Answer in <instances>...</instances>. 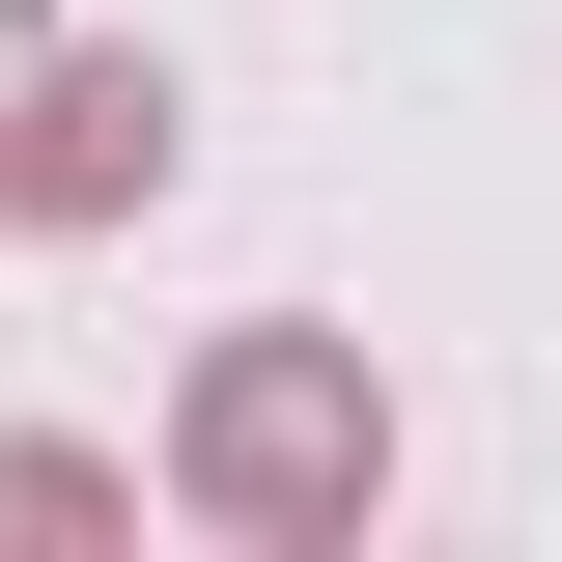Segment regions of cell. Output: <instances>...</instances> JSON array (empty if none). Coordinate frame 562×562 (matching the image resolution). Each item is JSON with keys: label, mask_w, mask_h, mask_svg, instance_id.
Listing matches in <instances>:
<instances>
[{"label": "cell", "mask_w": 562, "mask_h": 562, "mask_svg": "<svg viewBox=\"0 0 562 562\" xmlns=\"http://www.w3.org/2000/svg\"><path fill=\"white\" fill-rule=\"evenodd\" d=\"M169 506H198V535H254V562H338L366 506H394V366L310 338V310L198 338V366H169Z\"/></svg>", "instance_id": "1"}, {"label": "cell", "mask_w": 562, "mask_h": 562, "mask_svg": "<svg viewBox=\"0 0 562 562\" xmlns=\"http://www.w3.org/2000/svg\"><path fill=\"white\" fill-rule=\"evenodd\" d=\"M0 169H29V225H140L169 169H198V85L113 57V29H57V57H29V113H0Z\"/></svg>", "instance_id": "2"}, {"label": "cell", "mask_w": 562, "mask_h": 562, "mask_svg": "<svg viewBox=\"0 0 562 562\" xmlns=\"http://www.w3.org/2000/svg\"><path fill=\"white\" fill-rule=\"evenodd\" d=\"M85 535H140V479L57 450V422H0V562H85Z\"/></svg>", "instance_id": "3"}, {"label": "cell", "mask_w": 562, "mask_h": 562, "mask_svg": "<svg viewBox=\"0 0 562 562\" xmlns=\"http://www.w3.org/2000/svg\"><path fill=\"white\" fill-rule=\"evenodd\" d=\"M0 254H29V169H0Z\"/></svg>", "instance_id": "4"}]
</instances>
